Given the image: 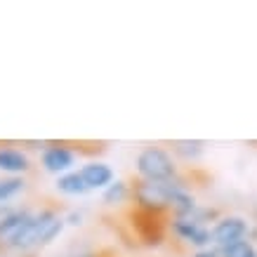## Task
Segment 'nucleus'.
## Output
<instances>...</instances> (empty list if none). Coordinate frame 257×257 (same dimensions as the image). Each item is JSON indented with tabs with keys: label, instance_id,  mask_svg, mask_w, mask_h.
<instances>
[{
	"label": "nucleus",
	"instance_id": "f257e3e1",
	"mask_svg": "<svg viewBox=\"0 0 257 257\" xmlns=\"http://www.w3.org/2000/svg\"><path fill=\"white\" fill-rule=\"evenodd\" d=\"M64 222L66 219L59 217L55 210H45L36 212L29 222V226L24 229V234L17 238V243L12 245L15 250H33V248H43L47 243H52L57 236L62 234L64 229Z\"/></svg>",
	"mask_w": 257,
	"mask_h": 257
},
{
	"label": "nucleus",
	"instance_id": "f03ea898",
	"mask_svg": "<svg viewBox=\"0 0 257 257\" xmlns=\"http://www.w3.org/2000/svg\"><path fill=\"white\" fill-rule=\"evenodd\" d=\"M137 172L147 182H172L177 179V165L161 147H147L137 156Z\"/></svg>",
	"mask_w": 257,
	"mask_h": 257
},
{
	"label": "nucleus",
	"instance_id": "7ed1b4c3",
	"mask_svg": "<svg viewBox=\"0 0 257 257\" xmlns=\"http://www.w3.org/2000/svg\"><path fill=\"white\" fill-rule=\"evenodd\" d=\"M133 196H135V203H137V210L151 212V215H161L165 210H172L168 182H147V179H140V182H135Z\"/></svg>",
	"mask_w": 257,
	"mask_h": 257
},
{
	"label": "nucleus",
	"instance_id": "20e7f679",
	"mask_svg": "<svg viewBox=\"0 0 257 257\" xmlns=\"http://www.w3.org/2000/svg\"><path fill=\"white\" fill-rule=\"evenodd\" d=\"M210 231H212V245L224 248V245H231L236 241H248L250 224L238 215H226V217L215 219Z\"/></svg>",
	"mask_w": 257,
	"mask_h": 257
},
{
	"label": "nucleus",
	"instance_id": "39448f33",
	"mask_svg": "<svg viewBox=\"0 0 257 257\" xmlns=\"http://www.w3.org/2000/svg\"><path fill=\"white\" fill-rule=\"evenodd\" d=\"M33 212L29 210H12L0 215V245L12 248L17 243V238L24 234V229L29 226Z\"/></svg>",
	"mask_w": 257,
	"mask_h": 257
},
{
	"label": "nucleus",
	"instance_id": "423d86ee",
	"mask_svg": "<svg viewBox=\"0 0 257 257\" xmlns=\"http://www.w3.org/2000/svg\"><path fill=\"white\" fill-rule=\"evenodd\" d=\"M133 226L137 229L140 238L147 243V245H158V243L163 241V222H161V215L135 210L133 212Z\"/></svg>",
	"mask_w": 257,
	"mask_h": 257
},
{
	"label": "nucleus",
	"instance_id": "0eeeda50",
	"mask_svg": "<svg viewBox=\"0 0 257 257\" xmlns=\"http://www.w3.org/2000/svg\"><path fill=\"white\" fill-rule=\"evenodd\" d=\"M40 161H43V168H45L47 172H52V175H66V172H71V168H73V163H76V156H73V151L66 147H62V144H50V147L43 151V156H40Z\"/></svg>",
	"mask_w": 257,
	"mask_h": 257
},
{
	"label": "nucleus",
	"instance_id": "6e6552de",
	"mask_svg": "<svg viewBox=\"0 0 257 257\" xmlns=\"http://www.w3.org/2000/svg\"><path fill=\"white\" fill-rule=\"evenodd\" d=\"M80 175H83V179H85V184L90 189H106L116 182L113 179V170L106 163H99V161L85 163L80 168Z\"/></svg>",
	"mask_w": 257,
	"mask_h": 257
},
{
	"label": "nucleus",
	"instance_id": "1a4fd4ad",
	"mask_svg": "<svg viewBox=\"0 0 257 257\" xmlns=\"http://www.w3.org/2000/svg\"><path fill=\"white\" fill-rule=\"evenodd\" d=\"M29 168H31V165H29L26 154L17 151V149H3L0 147V170L3 172H10L12 177H17V175L26 172Z\"/></svg>",
	"mask_w": 257,
	"mask_h": 257
},
{
	"label": "nucleus",
	"instance_id": "9d476101",
	"mask_svg": "<svg viewBox=\"0 0 257 257\" xmlns=\"http://www.w3.org/2000/svg\"><path fill=\"white\" fill-rule=\"evenodd\" d=\"M57 189L66 196H83L90 191V187L85 184L80 170H71L66 175H62V177H57Z\"/></svg>",
	"mask_w": 257,
	"mask_h": 257
},
{
	"label": "nucleus",
	"instance_id": "9b49d317",
	"mask_svg": "<svg viewBox=\"0 0 257 257\" xmlns=\"http://www.w3.org/2000/svg\"><path fill=\"white\" fill-rule=\"evenodd\" d=\"M172 151H175L179 158H184V161H196V158L203 156L205 142H201V140H179V142L172 144Z\"/></svg>",
	"mask_w": 257,
	"mask_h": 257
},
{
	"label": "nucleus",
	"instance_id": "f8f14e48",
	"mask_svg": "<svg viewBox=\"0 0 257 257\" xmlns=\"http://www.w3.org/2000/svg\"><path fill=\"white\" fill-rule=\"evenodd\" d=\"M127 196H130V187H127V182H123V179H116L111 187L104 189V201L109 203V205L123 203Z\"/></svg>",
	"mask_w": 257,
	"mask_h": 257
},
{
	"label": "nucleus",
	"instance_id": "ddd939ff",
	"mask_svg": "<svg viewBox=\"0 0 257 257\" xmlns=\"http://www.w3.org/2000/svg\"><path fill=\"white\" fill-rule=\"evenodd\" d=\"M252 250H255V245L248 238V241H236L231 245H224V248H219V252H222V257H250Z\"/></svg>",
	"mask_w": 257,
	"mask_h": 257
},
{
	"label": "nucleus",
	"instance_id": "4468645a",
	"mask_svg": "<svg viewBox=\"0 0 257 257\" xmlns=\"http://www.w3.org/2000/svg\"><path fill=\"white\" fill-rule=\"evenodd\" d=\"M24 189L22 177H3L0 179V201H8L12 196H17Z\"/></svg>",
	"mask_w": 257,
	"mask_h": 257
},
{
	"label": "nucleus",
	"instance_id": "2eb2a0df",
	"mask_svg": "<svg viewBox=\"0 0 257 257\" xmlns=\"http://www.w3.org/2000/svg\"><path fill=\"white\" fill-rule=\"evenodd\" d=\"M191 257H222L217 245H210V248H203V250H196Z\"/></svg>",
	"mask_w": 257,
	"mask_h": 257
},
{
	"label": "nucleus",
	"instance_id": "dca6fc26",
	"mask_svg": "<svg viewBox=\"0 0 257 257\" xmlns=\"http://www.w3.org/2000/svg\"><path fill=\"white\" fill-rule=\"evenodd\" d=\"M71 222H69V224H80V215H76V212H73V215H71Z\"/></svg>",
	"mask_w": 257,
	"mask_h": 257
},
{
	"label": "nucleus",
	"instance_id": "f3484780",
	"mask_svg": "<svg viewBox=\"0 0 257 257\" xmlns=\"http://www.w3.org/2000/svg\"><path fill=\"white\" fill-rule=\"evenodd\" d=\"M73 257H99L97 252H78V255H73Z\"/></svg>",
	"mask_w": 257,
	"mask_h": 257
},
{
	"label": "nucleus",
	"instance_id": "a211bd4d",
	"mask_svg": "<svg viewBox=\"0 0 257 257\" xmlns=\"http://www.w3.org/2000/svg\"><path fill=\"white\" fill-rule=\"evenodd\" d=\"M250 257H257V248H255V250H252V255H250Z\"/></svg>",
	"mask_w": 257,
	"mask_h": 257
}]
</instances>
